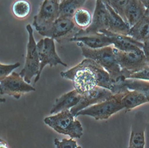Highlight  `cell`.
Returning <instances> with one entry per match:
<instances>
[{"label":"cell","instance_id":"cell-16","mask_svg":"<svg viewBox=\"0 0 149 148\" xmlns=\"http://www.w3.org/2000/svg\"><path fill=\"white\" fill-rule=\"evenodd\" d=\"M146 8L139 0H130L125 8L123 19L132 27L146 15Z\"/></svg>","mask_w":149,"mask_h":148},{"label":"cell","instance_id":"cell-13","mask_svg":"<svg viewBox=\"0 0 149 148\" xmlns=\"http://www.w3.org/2000/svg\"><path fill=\"white\" fill-rule=\"evenodd\" d=\"M70 41L80 43L86 47L95 49L112 45L109 37L101 33H83L78 31L73 37L70 38Z\"/></svg>","mask_w":149,"mask_h":148},{"label":"cell","instance_id":"cell-31","mask_svg":"<svg viewBox=\"0 0 149 148\" xmlns=\"http://www.w3.org/2000/svg\"><path fill=\"white\" fill-rule=\"evenodd\" d=\"M0 145H3L4 147H8V146H6V145H7L6 143L3 140H1V139H0Z\"/></svg>","mask_w":149,"mask_h":148},{"label":"cell","instance_id":"cell-30","mask_svg":"<svg viewBox=\"0 0 149 148\" xmlns=\"http://www.w3.org/2000/svg\"><path fill=\"white\" fill-rule=\"evenodd\" d=\"M146 8V15H149V0H139Z\"/></svg>","mask_w":149,"mask_h":148},{"label":"cell","instance_id":"cell-1","mask_svg":"<svg viewBox=\"0 0 149 148\" xmlns=\"http://www.w3.org/2000/svg\"><path fill=\"white\" fill-rule=\"evenodd\" d=\"M98 64L90 58H85L75 66L61 72V76L72 82L74 89L80 94L97 86V68Z\"/></svg>","mask_w":149,"mask_h":148},{"label":"cell","instance_id":"cell-10","mask_svg":"<svg viewBox=\"0 0 149 148\" xmlns=\"http://www.w3.org/2000/svg\"><path fill=\"white\" fill-rule=\"evenodd\" d=\"M113 93L109 90L98 86L81 94V98L78 103L70 109L72 114L75 117L80 110L90 105L101 103L110 97Z\"/></svg>","mask_w":149,"mask_h":148},{"label":"cell","instance_id":"cell-9","mask_svg":"<svg viewBox=\"0 0 149 148\" xmlns=\"http://www.w3.org/2000/svg\"><path fill=\"white\" fill-rule=\"evenodd\" d=\"M35 90L34 87L15 72H12L0 82V94L10 96L16 99H19L25 93Z\"/></svg>","mask_w":149,"mask_h":148},{"label":"cell","instance_id":"cell-23","mask_svg":"<svg viewBox=\"0 0 149 148\" xmlns=\"http://www.w3.org/2000/svg\"><path fill=\"white\" fill-rule=\"evenodd\" d=\"M13 15L18 19H24L31 11V5L27 0H16L11 7Z\"/></svg>","mask_w":149,"mask_h":148},{"label":"cell","instance_id":"cell-33","mask_svg":"<svg viewBox=\"0 0 149 148\" xmlns=\"http://www.w3.org/2000/svg\"><path fill=\"white\" fill-rule=\"evenodd\" d=\"M5 101H6L5 98H0V103H4V102H5Z\"/></svg>","mask_w":149,"mask_h":148},{"label":"cell","instance_id":"cell-5","mask_svg":"<svg viewBox=\"0 0 149 148\" xmlns=\"http://www.w3.org/2000/svg\"><path fill=\"white\" fill-rule=\"evenodd\" d=\"M36 45L40 61V68L38 74L36 76L34 83L38 80L42 69L47 65H49L50 67L58 64H61L65 67L68 66V65L63 62L58 55L53 38L45 37V38L41 39Z\"/></svg>","mask_w":149,"mask_h":148},{"label":"cell","instance_id":"cell-8","mask_svg":"<svg viewBox=\"0 0 149 148\" xmlns=\"http://www.w3.org/2000/svg\"><path fill=\"white\" fill-rule=\"evenodd\" d=\"M113 52L116 61L121 69H126L131 73L137 72L148 65L142 48L121 51L113 47Z\"/></svg>","mask_w":149,"mask_h":148},{"label":"cell","instance_id":"cell-19","mask_svg":"<svg viewBox=\"0 0 149 148\" xmlns=\"http://www.w3.org/2000/svg\"><path fill=\"white\" fill-rule=\"evenodd\" d=\"M127 36L142 43L148 40L149 38V15H144L130 27Z\"/></svg>","mask_w":149,"mask_h":148},{"label":"cell","instance_id":"cell-25","mask_svg":"<svg viewBox=\"0 0 149 148\" xmlns=\"http://www.w3.org/2000/svg\"><path fill=\"white\" fill-rule=\"evenodd\" d=\"M54 145L56 148H77L81 147L77 144L76 140L73 138L70 139H62L61 140L57 138H55L54 141Z\"/></svg>","mask_w":149,"mask_h":148},{"label":"cell","instance_id":"cell-27","mask_svg":"<svg viewBox=\"0 0 149 148\" xmlns=\"http://www.w3.org/2000/svg\"><path fill=\"white\" fill-rule=\"evenodd\" d=\"M20 65L19 62L14 64H2L0 63V82L9 75L14 69L19 68Z\"/></svg>","mask_w":149,"mask_h":148},{"label":"cell","instance_id":"cell-26","mask_svg":"<svg viewBox=\"0 0 149 148\" xmlns=\"http://www.w3.org/2000/svg\"><path fill=\"white\" fill-rule=\"evenodd\" d=\"M130 0H112L109 5L122 18L125 7Z\"/></svg>","mask_w":149,"mask_h":148},{"label":"cell","instance_id":"cell-17","mask_svg":"<svg viewBox=\"0 0 149 148\" xmlns=\"http://www.w3.org/2000/svg\"><path fill=\"white\" fill-rule=\"evenodd\" d=\"M81 97V94L75 89L62 94L55 100L50 113L56 114L62 110L70 109L78 103Z\"/></svg>","mask_w":149,"mask_h":148},{"label":"cell","instance_id":"cell-4","mask_svg":"<svg viewBox=\"0 0 149 148\" xmlns=\"http://www.w3.org/2000/svg\"><path fill=\"white\" fill-rule=\"evenodd\" d=\"M80 47L82 55L86 58H90L102 66L110 75L120 72L121 68L117 63L112 45L93 49L86 47L80 43H76Z\"/></svg>","mask_w":149,"mask_h":148},{"label":"cell","instance_id":"cell-7","mask_svg":"<svg viewBox=\"0 0 149 148\" xmlns=\"http://www.w3.org/2000/svg\"><path fill=\"white\" fill-rule=\"evenodd\" d=\"M59 3L57 0L43 1L33 22V26L40 35L48 30L54 21L59 17Z\"/></svg>","mask_w":149,"mask_h":148},{"label":"cell","instance_id":"cell-12","mask_svg":"<svg viewBox=\"0 0 149 148\" xmlns=\"http://www.w3.org/2000/svg\"><path fill=\"white\" fill-rule=\"evenodd\" d=\"M76 26L72 20V17L59 16L48 30L44 32L41 36L52 38L58 41L69 33H71Z\"/></svg>","mask_w":149,"mask_h":148},{"label":"cell","instance_id":"cell-35","mask_svg":"<svg viewBox=\"0 0 149 148\" xmlns=\"http://www.w3.org/2000/svg\"><path fill=\"white\" fill-rule=\"evenodd\" d=\"M57 1H58V2H59V0H57Z\"/></svg>","mask_w":149,"mask_h":148},{"label":"cell","instance_id":"cell-34","mask_svg":"<svg viewBox=\"0 0 149 148\" xmlns=\"http://www.w3.org/2000/svg\"><path fill=\"white\" fill-rule=\"evenodd\" d=\"M62 1H63V0H59V2H60Z\"/></svg>","mask_w":149,"mask_h":148},{"label":"cell","instance_id":"cell-24","mask_svg":"<svg viewBox=\"0 0 149 148\" xmlns=\"http://www.w3.org/2000/svg\"><path fill=\"white\" fill-rule=\"evenodd\" d=\"M125 85L129 90H136L143 93L149 102V81L129 78L126 79Z\"/></svg>","mask_w":149,"mask_h":148},{"label":"cell","instance_id":"cell-21","mask_svg":"<svg viewBox=\"0 0 149 148\" xmlns=\"http://www.w3.org/2000/svg\"><path fill=\"white\" fill-rule=\"evenodd\" d=\"M87 0H63L59 3V16L72 17L75 11Z\"/></svg>","mask_w":149,"mask_h":148},{"label":"cell","instance_id":"cell-11","mask_svg":"<svg viewBox=\"0 0 149 148\" xmlns=\"http://www.w3.org/2000/svg\"><path fill=\"white\" fill-rule=\"evenodd\" d=\"M108 27V12L105 3L102 0H96L95 8L92 15L90 26L84 30L80 29L83 33H95Z\"/></svg>","mask_w":149,"mask_h":148},{"label":"cell","instance_id":"cell-29","mask_svg":"<svg viewBox=\"0 0 149 148\" xmlns=\"http://www.w3.org/2000/svg\"><path fill=\"white\" fill-rule=\"evenodd\" d=\"M142 49L144 53L146 61L149 65V38L143 43V47Z\"/></svg>","mask_w":149,"mask_h":148},{"label":"cell","instance_id":"cell-14","mask_svg":"<svg viewBox=\"0 0 149 148\" xmlns=\"http://www.w3.org/2000/svg\"><path fill=\"white\" fill-rule=\"evenodd\" d=\"M99 33L109 37L112 41V45L119 50L130 51L140 48H143V43L136 41L127 35L115 33L108 30H102Z\"/></svg>","mask_w":149,"mask_h":148},{"label":"cell","instance_id":"cell-15","mask_svg":"<svg viewBox=\"0 0 149 148\" xmlns=\"http://www.w3.org/2000/svg\"><path fill=\"white\" fill-rule=\"evenodd\" d=\"M142 112H139L136 117L130 133L129 147V148H144L146 145L145 141V125L143 122Z\"/></svg>","mask_w":149,"mask_h":148},{"label":"cell","instance_id":"cell-20","mask_svg":"<svg viewBox=\"0 0 149 148\" xmlns=\"http://www.w3.org/2000/svg\"><path fill=\"white\" fill-rule=\"evenodd\" d=\"M147 103H148V101L144 94L136 90H129L128 89L122 98L123 108L127 110L133 109Z\"/></svg>","mask_w":149,"mask_h":148},{"label":"cell","instance_id":"cell-32","mask_svg":"<svg viewBox=\"0 0 149 148\" xmlns=\"http://www.w3.org/2000/svg\"><path fill=\"white\" fill-rule=\"evenodd\" d=\"M104 2H105V3H107V4H109L110 3H111V1L112 0H102Z\"/></svg>","mask_w":149,"mask_h":148},{"label":"cell","instance_id":"cell-6","mask_svg":"<svg viewBox=\"0 0 149 148\" xmlns=\"http://www.w3.org/2000/svg\"><path fill=\"white\" fill-rule=\"evenodd\" d=\"M29 34V41L27 45V54L24 68L19 73L24 80L30 83L33 76H37L40 68V61L37 49L36 42L33 36V30L31 24L26 26Z\"/></svg>","mask_w":149,"mask_h":148},{"label":"cell","instance_id":"cell-3","mask_svg":"<svg viewBox=\"0 0 149 148\" xmlns=\"http://www.w3.org/2000/svg\"><path fill=\"white\" fill-rule=\"evenodd\" d=\"M125 91L113 94L111 97L101 103L80 110L76 114L75 117L79 115H88L96 120L109 118L114 114L124 108L122 103V98Z\"/></svg>","mask_w":149,"mask_h":148},{"label":"cell","instance_id":"cell-28","mask_svg":"<svg viewBox=\"0 0 149 148\" xmlns=\"http://www.w3.org/2000/svg\"><path fill=\"white\" fill-rule=\"evenodd\" d=\"M129 78L149 81V65H147L144 68L137 72L131 73Z\"/></svg>","mask_w":149,"mask_h":148},{"label":"cell","instance_id":"cell-2","mask_svg":"<svg viewBox=\"0 0 149 148\" xmlns=\"http://www.w3.org/2000/svg\"><path fill=\"white\" fill-rule=\"evenodd\" d=\"M44 122L58 133L68 135L70 138H80L83 135L82 125L72 114L70 109L47 117L44 118Z\"/></svg>","mask_w":149,"mask_h":148},{"label":"cell","instance_id":"cell-18","mask_svg":"<svg viewBox=\"0 0 149 148\" xmlns=\"http://www.w3.org/2000/svg\"><path fill=\"white\" fill-rule=\"evenodd\" d=\"M105 3L108 12V27L107 30L115 33L128 35L130 29L129 24L109 5Z\"/></svg>","mask_w":149,"mask_h":148},{"label":"cell","instance_id":"cell-22","mask_svg":"<svg viewBox=\"0 0 149 148\" xmlns=\"http://www.w3.org/2000/svg\"><path fill=\"white\" fill-rule=\"evenodd\" d=\"M72 20L76 27L81 30H84L90 26L92 15L87 9L81 7L75 11L72 16Z\"/></svg>","mask_w":149,"mask_h":148}]
</instances>
